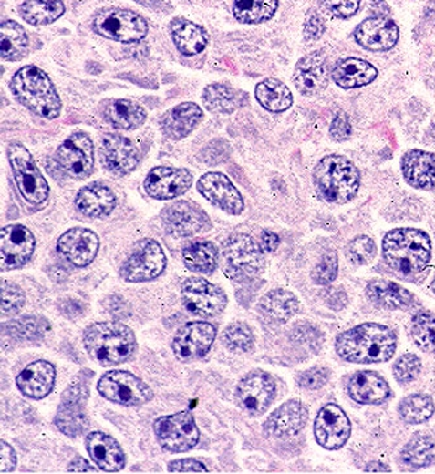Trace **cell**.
I'll return each instance as SVG.
<instances>
[{
    "label": "cell",
    "mask_w": 435,
    "mask_h": 474,
    "mask_svg": "<svg viewBox=\"0 0 435 474\" xmlns=\"http://www.w3.org/2000/svg\"><path fill=\"white\" fill-rule=\"evenodd\" d=\"M35 249V235L26 226H5L0 232L2 271L16 270L26 265L32 259Z\"/></svg>",
    "instance_id": "obj_17"
},
{
    "label": "cell",
    "mask_w": 435,
    "mask_h": 474,
    "mask_svg": "<svg viewBox=\"0 0 435 474\" xmlns=\"http://www.w3.org/2000/svg\"><path fill=\"white\" fill-rule=\"evenodd\" d=\"M171 37L183 56H198L208 45L207 32L189 20L175 19L171 23Z\"/></svg>",
    "instance_id": "obj_37"
},
{
    "label": "cell",
    "mask_w": 435,
    "mask_h": 474,
    "mask_svg": "<svg viewBox=\"0 0 435 474\" xmlns=\"http://www.w3.org/2000/svg\"><path fill=\"white\" fill-rule=\"evenodd\" d=\"M171 473H207L208 469L204 464L193 460V459H183V460L171 461L168 465Z\"/></svg>",
    "instance_id": "obj_56"
},
{
    "label": "cell",
    "mask_w": 435,
    "mask_h": 474,
    "mask_svg": "<svg viewBox=\"0 0 435 474\" xmlns=\"http://www.w3.org/2000/svg\"><path fill=\"white\" fill-rule=\"evenodd\" d=\"M309 419V410L298 400H289L277 407L264 422L265 433L272 437H292L300 433Z\"/></svg>",
    "instance_id": "obj_29"
},
{
    "label": "cell",
    "mask_w": 435,
    "mask_h": 474,
    "mask_svg": "<svg viewBox=\"0 0 435 474\" xmlns=\"http://www.w3.org/2000/svg\"><path fill=\"white\" fill-rule=\"evenodd\" d=\"M184 265L190 271L210 274L217 268L219 250L208 241H196L183 249Z\"/></svg>",
    "instance_id": "obj_41"
},
{
    "label": "cell",
    "mask_w": 435,
    "mask_h": 474,
    "mask_svg": "<svg viewBox=\"0 0 435 474\" xmlns=\"http://www.w3.org/2000/svg\"><path fill=\"white\" fill-rule=\"evenodd\" d=\"M314 434L316 442L323 448L335 451L347 445L350 434H352V425L348 416L337 404H327L319 410L314 422Z\"/></svg>",
    "instance_id": "obj_16"
},
{
    "label": "cell",
    "mask_w": 435,
    "mask_h": 474,
    "mask_svg": "<svg viewBox=\"0 0 435 474\" xmlns=\"http://www.w3.org/2000/svg\"><path fill=\"white\" fill-rule=\"evenodd\" d=\"M162 225L169 234L177 238L192 237L210 228L207 214L189 201L168 205L161 213Z\"/></svg>",
    "instance_id": "obj_19"
},
{
    "label": "cell",
    "mask_w": 435,
    "mask_h": 474,
    "mask_svg": "<svg viewBox=\"0 0 435 474\" xmlns=\"http://www.w3.org/2000/svg\"><path fill=\"white\" fill-rule=\"evenodd\" d=\"M182 302L186 310L201 318H214L225 310L228 297L219 286L207 280L192 277L184 281Z\"/></svg>",
    "instance_id": "obj_12"
},
{
    "label": "cell",
    "mask_w": 435,
    "mask_h": 474,
    "mask_svg": "<svg viewBox=\"0 0 435 474\" xmlns=\"http://www.w3.org/2000/svg\"><path fill=\"white\" fill-rule=\"evenodd\" d=\"M65 14L63 0H24L20 15L30 26H48Z\"/></svg>",
    "instance_id": "obj_42"
},
{
    "label": "cell",
    "mask_w": 435,
    "mask_h": 474,
    "mask_svg": "<svg viewBox=\"0 0 435 474\" xmlns=\"http://www.w3.org/2000/svg\"><path fill=\"white\" fill-rule=\"evenodd\" d=\"M0 447H2V449H0V456H2L0 470H2V473H11L16 468V452L12 448L10 443L5 442V440L0 442Z\"/></svg>",
    "instance_id": "obj_57"
},
{
    "label": "cell",
    "mask_w": 435,
    "mask_h": 474,
    "mask_svg": "<svg viewBox=\"0 0 435 474\" xmlns=\"http://www.w3.org/2000/svg\"><path fill=\"white\" fill-rule=\"evenodd\" d=\"M431 288H433V292L435 293V279L433 280V285H431Z\"/></svg>",
    "instance_id": "obj_62"
},
{
    "label": "cell",
    "mask_w": 435,
    "mask_h": 474,
    "mask_svg": "<svg viewBox=\"0 0 435 474\" xmlns=\"http://www.w3.org/2000/svg\"><path fill=\"white\" fill-rule=\"evenodd\" d=\"M355 39L365 50L388 51L398 44L399 28L387 17L374 16L359 24L355 30Z\"/></svg>",
    "instance_id": "obj_25"
},
{
    "label": "cell",
    "mask_w": 435,
    "mask_h": 474,
    "mask_svg": "<svg viewBox=\"0 0 435 474\" xmlns=\"http://www.w3.org/2000/svg\"><path fill=\"white\" fill-rule=\"evenodd\" d=\"M325 30V21L319 16L318 12L310 11L307 14L306 23H305V38L316 41L322 37Z\"/></svg>",
    "instance_id": "obj_55"
},
{
    "label": "cell",
    "mask_w": 435,
    "mask_h": 474,
    "mask_svg": "<svg viewBox=\"0 0 435 474\" xmlns=\"http://www.w3.org/2000/svg\"><path fill=\"white\" fill-rule=\"evenodd\" d=\"M159 445L171 454L190 451L198 445L201 431L190 412L160 417L153 424Z\"/></svg>",
    "instance_id": "obj_8"
},
{
    "label": "cell",
    "mask_w": 435,
    "mask_h": 474,
    "mask_svg": "<svg viewBox=\"0 0 435 474\" xmlns=\"http://www.w3.org/2000/svg\"><path fill=\"white\" fill-rule=\"evenodd\" d=\"M398 339L395 332L379 323H364L338 335L335 349L350 364H383L394 357Z\"/></svg>",
    "instance_id": "obj_1"
},
{
    "label": "cell",
    "mask_w": 435,
    "mask_h": 474,
    "mask_svg": "<svg viewBox=\"0 0 435 474\" xmlns=\"http://www.w3.org/2000/svg\"><path fill=\"white\" fill-rule=\"evenodd\" d=\"M348 394L361 406H380L391 397L392 392L385 377L376 371H358L349 377Z\"/></svg>",
    "instance_id": "obj_27"
},
{
    "label": "cell",
    "mask_w": 435,
    "mask_h": 474,
    "mask_svg": "<svg viewBox=\"0 0 435 474\" xmlns=\"http://www.w3.org/2000/svg\"><path fill=\"white\" fill-rule=\"evenodd\" d=\"M259 104L271 113H283L293 105L292 90L277 78H265L255 88Z\"/></svg>",
    "instance_id": "obj_39"
},
{
    "label": "cell",
    "mask_w": 435,
    "mask_h": 474,
    "mask_svg": "<svg viewBox=\"0 0 435 474\" xmlns=\"http://www.w3.org/2000/svg\"><path fill=\"white\" fill-rule=\"evenodd\" d=\"M320 5L337 19H349L357 14L361 0H320Z\"/></svg>",
    "instance_id": "obj_52"
},
{
    "label": "cell",
    "mask_w": 435,
    "mask_h": 474,
    "mask_svg": "<svg viewBox=\"0 0 435 474\" xmlns=\"http://www.w3.org/2000/svg\"><path fill=\"white\" fill-rule=\"evenodd\" d=\"M56 160L66 174L75 180H84L95 166V148L86 132H75L58 148Z\"/></svg>",
    "instance_id": "obj_14"
},
{
    "label": "cell",
    "mask_w": 435,
    "mask_h": 474,
    "mask_svg": "<svg viewBox=\"0 0 435 474\" xmlns=\"http://www.w3.org/2000/svg\"><path fill=\"white\" fill-rule=\"evenodd\" d=\"M279 237L274 232L265 231L262 232L261 246L264 252H274L279 246Z\"/></svg>",
    "instance_id": "obj_58"
},
{
    "label": "cell",
    "mask_w": 435,
    "mask_h": 474,
    "mask_svg": "<svg viewBox=\"0 0 435 474\" xmlns=\"http://www.w3.org/2000/svg\"><path fill=\"white\" fill-rule=\"evenodd\" d=\"M203 118V110L192 102L178 105L165 114L161 120L162 131L171 140L187 138Z\"/></svg>",
    "instance_id": "obj_34"
},
{
    "label": "cell",
    "mask_w": 435,
    "mask_h": 474,
    "mask_svg": "<svg viewBox=\"0 0 435 474\" xmlns=\"http://www.w3.org/2000/svg\"><path fill=\"white\" fill-rule=\"evenodd\" d=\"M86 447L90 460L98 469L117 473L126 467L125 452L113 437L102 431H93L87 437Z\"/></svg>",
    "instance_id": "obj_26"
},
{
    "label": "cell",
    "mask_w": 435,
    "mask_h": 474,
    "mask_svg": "<svg viewBox=\"0 0 435 474\" xmlns=\"http://www.w3.org/2000/svg\"><path fill=\"white\" fill-rule=\"evenodd\" d=\"M192 180V174L187 169L157 166L145 178L144 190L157 201H171L187 192Z\"/></svg>",
    "instance_id": "obj_20"
},
{
    "label": "cell",
    "mask_w": 435,
    "mask_h": 474,
    "mask_svg": "<svg viewBox=\"0 0 435 474\" xmlns=\"http://www.w3.org/2000/svg\"><path fill=\"white\" fill-rule=\"evenodd\" d=\"M204 107L211 113L232 114L247 102V95L225 84H211L204 89Z\"/></svg>",
    "instance_id": "obj_38"
},
{
    "label": "cell",
    "mask_w": 435,
    "mask_h": 474,
    "mask_svg": "<svg viewBox=\"0 0 435 474\" xmlns=\"http://www.w3.org/2000/svg\"><path fill=\"white\" fill-rule=\"evenodd\" d=\"M401 171L409 186L419 190L435 189V153L408 150L401 157Z\"/></svg>",
    "instance_id": "obj_30"
},
{
    "label": "cell",
    "mask_w": 435,
    "mask_h": 474,
    "mask_svg": "<svg viewBox=\"0 0 435 474\" xmlns=\"http://www.w3.org/2000/svg\"><path fill=\"white\" fill-rule=\"evenodd\" d=\"M399 416L409 425H419L434 416L433 398L425 394L409 395L399 404Z\"/></svg>",
    "instance_id": "obj_45"
},
{
    "label": "cell",
    "mask_w": 435,
    "mask_h": 474,
    "mask_svg": "<svg viewBox=\"0 0 435 474\" xmlns=\"http://www.w3.org/2000/svg\"><path fill=\"white\" fill-rule=\"evenodd\" d=\"M421 370V359L412 353H408L395 362L394 376L400 385H408V383L413 382L419 377Z\"/></svg>",
    "instance_id": "obj_49"
},
{
    "label": "cell",
    "mask_w": 435,
    "mask_h": 474,
    "mask_svg": "<svg viewBox=\"0 0 435 474\" xmlns=\"http://www.w3.org/2000/svg\"><path fill=\"white\" fill-rule=\"evenodd\" d=\"M223 256L229 270L243 276H256L264 268V250L243 232L233 234L225 241Z\"/></svg>",
    "instance_id": "obj_11"
},
{
    "label": "cell",
    "mask_w": 435,
    "mask_h": 474,
    "mask_svg": "<svg viewBox=\"0 0 435 474\" xmlns=\"http://www.w3.org/2000/svg\"><path fill=\"white\" fill-rule=\"evenodd\" d=\"M329 379H331V371L327 367L316 366L300 374L297 377V383L301 388L316 391V389L325 387Z\"/></svg>",
    "instance_id": "obj_53"
},
{
    "label": "cell",
    "mask_w": 435,
    "mask_h": 474,
    "mask_svg": "<svg viewBox=\"0 0 435 474\" xmlns=\"http://www.w3.org/2000/svg\"><path fill=\"white\" fill-rule=\"evenodd\" d=\"M413 341L422 352H435V315L428 311H419L412 318Z\"/></svg>",
    "instance_id": "obj_46"
},
{
    "label": "cell",
    "mask_w": 435,
    "mask_h": 474,
    "mask_svg": "<svg viewBox=\"0 0 435 474\" xmlns=\"http://www.w3.org/2000/svg\"><path fill=\"white\" fill-rule=\"evenodd\" d=\"M331 71H329L327 57L323 51H313L307 54L295 65L293 83L295 88L307 98L318 96L328 87Z\"/></svg>",
    "instance_id": "obj_21"
},
{
    "label": "cell",
    "mask_w": 435,
    "mask_h": 474,
    "mask_svg": "<svg viewBox=\"0 0 435 474\" xmlns=\"http://www.w3.org/2000/svg\"><path fill=\"white\" fill-rule=\"evenodd\" d=\"M11 90L23 107L45 119L60 116L62 102L47 72L36 66H26L14 75Z\"/></svg>",
    "instance_id": "obj_5"
},
{
    "label": "cell",
    "mask_w": 435,
    "mask_h": 474,
    "mask_svg": "<svg viewBox=\"0 0 435 474\" xmlns=\"http://www.w3.org/2000/svg\"><path fill=\"white\" fill-rule=\"evenodd\" d=\"M329 136L335 141H347L352 136V125H350L349 117L344 111H340L335 116L329 127Z\"/></svg>",
    "instance_id": "obj_54"
},
{
    "label": "cell",
    "mask_w": 435,
    "mask_h": 474,
    "mask_svg": "<svg viewBox=\"0 0 435 474\" xmlns=\"http://www.w3.org/2000/svg\"><path fill=\"white\" fill-rule=\"evenodd\" d=\"M259 310L270 322L283 325L300 311V301L292 292L274 289L259 302Z\"/></svg>",
    "instance_id": "obj_36"
},
{
    "label": "cell",
    "mask_w": 435,
    "mask_h": 474,
    "mask_svg": "<svg viewBox=\"0 0 435 474\" xmlns=\"http://www.w3.org/2000/svg\"><path fill=\"white\" fill-rule=\"evenodd\" d=\"M102 164L110 173L123 177L134 171L140 161L138 148L120 135L105 136L101 143Z\"/></svg>",
    "instance_id": "obj_24"
},
{
    "label": "cell",
    "mask_w": 435,
    "mask_h": 474,
    "mask_svg": "<svg viewBox=\"0 0 435 474\" xmlns=\"http://www.w3.org/2000/svg\"><path fill=\"white\" fill-rule=\"evenodd\" d=\"M57 250L75 267H87L95 261L99 252V238L89 229H69L59 238Z\"/></svg>",
    "instance_id": "obj_23"
},
{
    "label": "cell",
    "mask_w": 435,
    "mask_h": 474,
    "mask_svg": "<svg viewBox=\"0 0 435 474\" xmlns=\"http://www.w3.org/2000/svg\"><path fill=\"white\" fill-rule=\"evenodd\" d=\"M89 397L87 385L77 382L69 386L62 395V401L57 412L56 425L65 436L75 438L81 436L88 428L86 412Z\"/></svg>",
    "instance_id": "obj_15"
},
{
    "label": "cell",
    "mask_w": 435,
    "mask_h": 474,
    "mask_svg": "<svg viewBox=\"0 0 435 474\" xmlns=\"http://www.w3.org/2000/svg\"><path fill=\"white\" fill-rule=\"evenodd\" d=\"M337 272L338 261L337 252H327L320 259L319 264L314 268V283H319V285H328V283L337 279Z\"/></svg>",
    "instance_id": "obj_51"
},
{
    "label": "cell",
    "mask_w": 435,
    "mask_h": 474,
    "mask_svg": "<svg viewBox=\"0 0 435 474\" xmlns=\"http://www.w3.org/2000/svg\"><path fill=\"white\" fill-rule=\"evenodd\" d=\"M276 382L270 374L256 370L247 374L235 389L238 404L252 416H262L276 397Z\"/></svg>",
    "instance_id": "obj_13"
},
{
    "label": "cell",
    "mask_w": 435,
    "mask_h": 474,
    "mask_svg": "<svg viewBox=\"0 0 435 474\" xmlns=\"http://www.w3.org/2000/svg\"><path fill=\"white\" fill-rule=\"evenodd\" d=\"M401 459L412 468L430 467L435 463V440L426 434H416L401 451Z\"/></svg>",
    "instance_id": "obj_44"
},
{
    "label": "cell",
    "mask_w": 435,
    "mask_h": 474,
    "mask_svg": "<svg viewBox=\"0 0 435 474\" xmlns=\"http://www.w3.org/2000/svg\"><path fill=\"white\" fill-rule=\"evenodd\" d=\"M365 472L367 473H389L391 472V468L388 465L380 463V461H374V463H370L367 465L365 468Z\"/></svg>",
    "instance_id": "obj_60"
},
{
    "label": "cell",
    "mask_w": 435,
    "mask_h": 474,
    "mask_svg": "<svg viewBox=\"0 0 435 474\" xmlns=\"http://www.w3.org/2000/svg\"><path fill=\"white\" fill-rule=\"evenodd\" d=\"M217 329L211 323L192 322L177 332L173 340L175 357L182 362L195 361L210 352Z\"/></svg>",
    "instance_id": "obj_18"
},
{
    "label": "cell",
    "mask_w": 435,
    "mask_h": 474,
    "mask_svg": "<svg viewBox=\"0 0 435 474\" xmlns=\"http://www.w3.org/2000/svg\"><path fill=\"white\" fill-rule=\"evenodd\" d=\"M26 304V295L19 286L14 285L8 281L2 283V314L3 315H15L19 313Z\"/></svg>",
    "instance_id": "obj_50"
},
{
    "label": "cell",
    "mask_w": 435,
    "mask_h": 474,
    "mask_svg": "<svg viewBox=\"0 0 435 474\" xmlns=\"http://www.w3.org/2000/svg\"><path fill=\"white\" fill-rule=\"evenodd\" d=\"M75 204L84 216L101 219L113 212L117 199L110 187L104 183H90L78 191Z\"/></svg>",
    "instance_id": "obj_32"
},
{
    "label": "cell",
    "mask_w": 435,
    "mask_h": 474,
    "mask_svg": "<svg viewBox=\"0 0 435 474\" xmlns=\"http://www.w3.org/2000/svg\"><path fill=\"white\" fill-rule=\"evenodd\" d=\"M69 472L72 473H97V468L92 467L87 460L84 459H77V460L72 461V464L68 467Z\"/></svg>",
    "instance_id": "obj_59"
},
{
    "label": "cell",
    "mask_w": 435,
    "mask_h": 474,
    "mask_svg": "<svg viewBox=\"0 0 435 474\" xmlns=\"http://www.w3.org/2000/svg\"><path fill=\"white\" fill-rule=\"evenodd\" d=\"M365 292L368 301L379 309L406 311L415 307V295L394 281L382 279L370 281Z\"/></svg>",
    "instance_id": "obj_31"
},
{
    "label": "cell",
    "mask_w": 435,
    "mask_h": 474,
    "mask_svg": "<svg viewBox=\"0 0 435 474\" xmlns=\"http://www.w3.org/2000/svg\"><path fill=\"white\" fill-rule=\"evenodd\" d=\"M166 268V255L155 240H143L123 263L120 276L127 283H145L161 276Z\"/></svg>",
    "instance_id": "obj_10"
},
{
    "label": "cell",
    "mask_w": 435,
    "mask_h": 474,
    "mask_svg": "<svg viewBox=\"0 0 435 474\" xmlns=\"http://www.w3.org/2000/svg\"><path fill=\"white\" fill-rule=\"evenodd\" d=\"M8 161L24 201L32 205L45 203L50 187L41 174L29 150L21 144L12 143L7 150Z\"/></svg>",
    "instance_id": "obj_6"
},
{
    "label": "cell",
    "mask_w": 435,
    "mask_h": 474,
    "mask_svg": "<svg viewBox=\"0 0 435 474\" xmlns=\"http://www.w3.org/2000/svg\"><path fill=\"white\" fill-rule=\"evenodd\" d=\"M377 77V68L371 63L353 57L337 60L331 71L332 80L343 89L368 86Z\"/></svg>",
    "instance_id": "obj_33"
},
{
    "label": "cell",
    "mask_w": 435,
    "mask_h": 474,
    "mask_svg": "<svg viewBox=\"0 0 435 474\" xmlns=\"http://www.w3.org/2000/svg\"><path fill=\"white\" fill-rule=\"evenodd\" d=\"M57 371L53 364L39 359L32 362L16 377V386L24 397L41 400L53 391Z\"/></svg>",
    "instance_id": "obj_28"
},
{
    "label": "cell",
    "mask_w": 435,
    "mask_h": 474,
    "mask_svg": "<svg viewBox=\"0 0 435 474\" xmlns=\"http://www.w3.org/2000/svg\"><path fill=\"white\" fill-rule=\"evenodd\" d=\"M383 258L389 268L403 274L419 273L431 259V240L424 231L413 228L394 229L387 232L382 243Z\"/></svg>",
    "instance_id": "obj_3"
},
{
    "label": "cell",
    "mask_w": 435,
    "mask_h": 474,
    "mask_svg": "<svg viewBox=\"0 0 435 474\" xmlns=\"http://www.w3.org/2000/svg\"><path fill=\"white\" fill-rule=\"evenodd\" d=\"M279 0H234L233 15L242 24H261L276 14Z\"/></svg>",
    "instance_id": "obj_43"
},
{
    "label": "cell",
    "mask_w": 435,
    "mask_h": 474,
    "mask_svg": "<svg viewBox=\"0 0 435 474\" xmlns=\"http://www.w3.org/2000/svg\"><path fill=\"white\" fill-rule=\"evenodd\" d=\"M223 341L228 349L233 352H250L254 346V334L249 325L244 323H232L228 328L223 331Z\"/></svg>",
    "instance_id": "obj_47"
},
{
    "label": "cell",
    "mask_w": 435,
    "mask_h": 474,
    "mask_svg": "<svg viewBox=\"0 0 435 474\" xmlns=\"http://www.w3.org/2000/svg\"><path fill=\"white\" fill-rule=\"evenodd\" d=\"M28 36L16 21H3L0 28V54L3 60L17 62L28 53Z\"/></svg>",
    "instance_id": "obj_40"
},
{
    "label": "cell",
    "mask_w": 435,
    "mask_h": 474,
    "mask_svg": "<svg viewBox=\"0 0 435 474\" xmlns=\"http://www.w3.org/2000/svg\"><path fill=\"white\" fill-rule=\"evenodd\" d=\"M431 136H433L435 140V125L433 126V129H431Z\"/></svg>",
    "instance_id": "obj_61"
},
{
    "label": "cell",
    "mask_w": 435,
    "mask_h": 474,
    "mask_svg": "<svg viewBox=\"0 0 435 474\" xmlns=\"http://www.w3.org/2000/svg\"><path fill=\"white\" fill-rule=\"evenodd\" d=\"M97 391L111 403L125 407L144 406L153 398V391L147 383L122 370L109 371L99 377Z\"/></svg>",
    "instance_id": "obj_7"
},
{
    "label": "cell",
    "mask_w": 435,
    "mask_h": 474,
    "mask_svg": "<svg viewBox=\"0 0 435 474\" xmlns=\"http://www.w3.org/2000/svg\"><path fill=\"white\" fill-rule=\"evenodd\" d=\"M83 343L89 357L102 366H117L134 357V331L122 323L99 322L84 331Z\"/></svg>",
    "instance_id": "obj_2"
},
{
    "label": "cell",
    "mask_w": 435,
    "mask_h": 474,
    "mask_svg": "<svg viewBox=\"0 0 435 474\" xmlns=\"http://www.w3.org/2000/svg\"><path fill=\"white\" fill-rule=\"evenodd\" d=\"M196 189L211 204L223 212L237 216L244 210L243 198L225 174H204L198 180Z\"/></svg>",
    "instance_id": "obj_22"
},
{
    "label": "cell",
    "mask_w": 435,
    "mask_h": 474,
    "mask_svg": "<svg viewBox=\"0 0 435 474\" xmlns=\"http://www.w3.org/2000/svg\"><path fill=\"white\" fill-rule=\"evenodd\" d=\"M97 35L117 42H138L147 36V21L134 11L107 8L99 11L93 20Z\"/></svg>",
    "instance_id": "obj_9"
},
{
    "label": "cell",
    "mask_w": 435,
    "mask_h": 474,
    "mask_svg": "<svg viewBox=\"0 0 435 474\" xmlns=\"http://www.w3.org/2000/svg\"><path fill=\"white\" fill-rule=\"evenodd\" d=\"M313 180L316 191L327 203L347 204L358 194L361 174L346 156L329 155L314 168Z\"/></svg>",
    "instance_id": "obj_4"
},
{
    "label": "cell",
    "mask_w": 435,
    "mask_h": 474,
    "mask_svg": "<svg viewBox=\"0 0 435 474\" xmlns=\"http://www.w3.org/2000/svg\"><path fill=\"white\" fill-rule=\"evenodd\" d=\"M102 114L111 126L127 131L139 129L147 119L144 108L131 99H111L105 104Z\"/></svg>",
    "instance_id": "obj_35"
},
{
    "label": "cell",
    "mask_w": 435,
    "mask_h": 474,
    "mask_svg": "<svg viewBox=\"0 0 435 474\" xmlns=\"http://www.w3.org/2000/svg\"><path fill=\"white\" fill-rule=\"evenodd\" d=\"M347 259L356 265H367L377 255L376 242L368 235H358L350 241L346 249Z\"/></svg>",
    "instance_id": "obj_48"
}]
</instances>
